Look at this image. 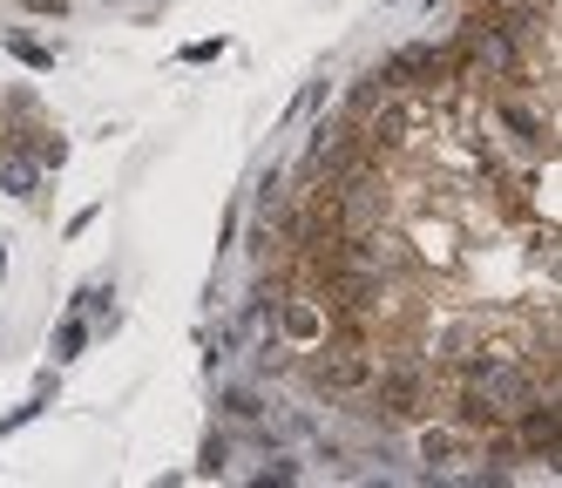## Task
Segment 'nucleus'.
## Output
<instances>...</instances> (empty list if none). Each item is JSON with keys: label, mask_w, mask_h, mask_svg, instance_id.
Wrapping results in <instances>:
<instances>
[{"label": "nucleus", "mask_w": 562, "mask_h": 488, "mask_svg": "<svg viewBox=\"0 0 562 488\" xmlns=\"http://www.w3.org/2000/svg\"><path fill=\"white\" fill-rule=\"evenodd\" d=\"M305 380L318 387V393H359L373 380V366H367V346H318L312 359H305Z\"/></svg>", "instance_id": "f257e3e1"}, {"label": "nucleus", "mask_w": 562, "mask_h": 488, "mask_svg": "<svg viewBox=\"0 0 562 488\" xmlns=\"http://www.w3.org/2000/svg\"><path fill=\"white\" fill-rule=\"evenodd\" d=\"M515 447H521V462H555V400H521L515 407Z\"/></svg>", "instance_id": "f03ea898"}, {"label": "nucleus", "mask_w": 562, "mask_h": 488, "mask_svg": "<svg viewBox=\"0 0 562 488\" xmlns=\"http://www.w3.org/2000/svg\"><path fill=\"white\" fill-rule=\"evenodd\" d=\"M454 414H461V428H502L508 421V400L495 393V387H461V400H454Z\"/></svg>", "instance_id": "7ed1b4c3"}, {"label": "nucleus", "mask_w": 562, "mask_h": 488, "mask_svg": "<svg viewBox=\"0 0 562 488\" xmlns=\"http://www.w3.org/2000/svg\"><path fill=\"white\" fill-rule=\"evenodd\" d=\"M420 455H427V462H434V468H448V462H454V455H461V441H454V434H448V428H427V434H420Z\"/></svg>", "instance_id": "20e7f679"}, {"label": "nucleus", "mask_w": 562, "mask_h": 488, "mask_svg": "<svg viewBox=\"0 0 562 488\" xmlns=\"http://www.w3.org/2000/svg\"><path fill=\"white\" fill-rule=\"evenodd\" d=\"M285 325H292L299 340H318V312H312V306H292V312H285Z\"/></svg>", "instance_id": "39448f33"}, {"label": "nucleus", "mask_w": 562, "mask_h": 488, "mask_svg": "<svg viewBox=\"0 0 562 488\" xmlns=\"http://www.w3.org/2000/svg\"><path fill=\"white\" fill-rule=\"evenodd\" d=\"M0 170H8V156H0Z\"/></svg>", "instance_id": "423d86ee"}]
</instances>
